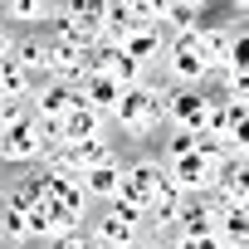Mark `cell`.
<instances>
[{"label": "cell", "mask_w": 249, "mask_h": 249, "mask_svg": "<svg viewBox=\"0 0 249 249\" xmlns=\"http://www.w3.org/2000/svg\"><path fill=\"white\" fill-rule=\"evenodd\" d=\"M210 88H166L161 83V132H200Z\"/></svg>", "instance_id": "obj_7"}, {"label": "cell", "mask_w": 249, "mask_h": 249, "mask_svg": "<svg viewBox=\"0 0 249 249\" xmlns=\"http://www.w3.org/2000/svg\"><path fill=\"white\" fill-rule=\"evenodd\" d=\"M44 127V137H49V147H73V142H88V137H107L112 127H107V117L103 112H93V107H69L59 122H39Z\"/></svg>", "instance_id": "obj_9"}, {"label": "cell", "mask_w": 249, "mask_h": 249, "mask_svg": "<svg viewBox=\"0 0 249 249\" xmlns=\"http://www.w3.org/2000/svg\"><path fill=\"white\" fill-rule=\"evenodd\" d=\"M88 69H93V49H83V44H73V39H59V35H49V73H44V78L78 83Z\"/></svg>", "instance_id": "obj_13"}, {"label": "cell", "mask_w": 249, "mask_h": 249, "mask_svg": "<svg viewBox=\"0 0 249 249\" xmlns=\"http://www.w3.org/2000/svg\"><path fill=\"white\" fill-rule=\"evenodd\" d=\"M132 25H161V0H127Z\"/></svg>", "instance_id": "obj_26"}, {"label": "cell", "mask_w": 249, "mask_h": 249, "mask_svg": "<svg viewBox=\"0 0 249 249\" xmlns=\"http://www.w3.org/2000/svg\"><path fill=\"white\" fill-rule=\"evenodd\" d=\"M15 35H20V30H10L5 20H0V64H10V54H15Z\"/></svg>", "instance_id": "obj_30"}, {"label": "cell", "mask_w": 249, "mask_h": 249, "mask_svg": "<svg viewBox=\"0 0 249 249\" xmlns=\"http://www.w3.org/2000/svg\"><path fill=\"white\" fill-rule=\"evenodd\" d=\"M54 15H59V0H5L10 30H49Z\"/></svg>", "instance_id": "obj_18"}, {"label": "cell", "mask_w": 249, "mask_h": 249, "mask_svg": "<svg viewBox=\"0 0 249 249\" xmlns=\"http://www.w3.org/2000/svg\"><path fill=\"white\" fill-rule=\"evenodd\" d=\"M161 186H166V161H161L152 147L122 152V186H117V200H132L137 210H147Z\"/></svg>", "instance_id": "obj_2"}, {"label": "cell", "mask_w": 249, "mask_h": 249, "mask_svg": "<svg viewBox=\"0 0 249 249\" xmlns=\"http://www.w3.org/2000/svg\"><path fill=\"white\" fill-rule=\"evenodd\" d=\"M210 200L215 205H249V161H225L215 186H210Z\"/></svg>", "instance_id": "obj_15"}, {"label": "cell", "mask_w": 249, "mask_h": 249, "mask_svg": "<svg viewBox=\"0 0 249 249\" xmlns=\"http://www.w3.org/2000/svg\"><path fill=\"white\" fill-rule=\"evenodd\" d=\"M54 147H49V137H44V127H39L35 117L20 122V127H10V132H0V166H10V171H30Z\"/></svg>", "instance_id": "obj_8"}, {"label": "cell", "mask_w": 249, "mask_h": 249, "mask_svg": "<svg viewBox=\"0 0 249 249\" xmlns=\"http://www.w3.org/2000/svg\"><path fill=\"white\" fill-rule=\"evenodd\" d=\"M107 127H112V137L122 142V152L152 147L157 132H161V83L147 78V83H137V88H122V93H117V107L107 112Z\"/></svg>", "instance_id": "obj_1"}, {"label": "cell", "mask_w": 249, "mask_h": 249, "mask_svg": "<svg viewBox=\"0 0 249 249\" xmlns=\"http://www.w3.org/2000/svg\"><path fill=\"white\" fill-rule=\"evenodd\" d=\"M166 44H171V39H166V30H161V25H132L127 35H122V39L112 44V49H122V54H127V59H132L137 69H147V73L157 78Z\"/></svg>", "instance_id": "obj_11"}, {"label": "cell", "mask_w": 249, "mask_h": 249, "mask_svg": "<svg viewBox=\"0 0 249 249\" xmlns=\"http://www.w3.org/2000/svg\"><path fill=\"white\" fill-rule=\"evenodd\" d=\"M0 196H5V176H0Z\"/></svg>", "instance_id": "obj_32"}, {"label": "cell", "mask_w": 249, "mask_h": 249, "mask_svg": "<svg viewBox=\"0 0 249 249\" xmlns=\"http://www.w3.org/2000/svg\"><path fill=\"white\" fill-rule=\"evenodd\" d=\"M166 239H171V249H225L220 234H166Z\"/></svg>", "instance_id": "obj_28"}, {"label": "cell", "mask_w": 249, "mask_h": 249, "mask_svg": "<svg viewBox=\"0 0 249 249\" xmlns=\"http://www.w3.org/2000/svg\"><path fill=\"white\" fill-rule=\"evenodd\" d=\"M93 69H98V73H107L117 88H137V83H147V78H152L147 69H137L122 49H107V44H103V49H93Z\"/></svg>", "instance_id": "obj_17"}, {"label": "cell", "mask_w": 249, "mask_h": 249, "mask_svg": "<svg viewBox=\"0 0 249 249\" xmlns=\"http://www.w3.org/2000/svg\"><path fill=\"white\" fill-rule=\"evenodd\" d=\"M39 249H103L88 230H69V234H59V239H49V244H39Z\"/></svg>", "instance_id": "obj_27"}, {"label": "cell", "mask_w": 249, "mask_h": 249, "mask_svg": "<svg viewBox=\"0 0 249 249\" xmlns=\"http://www.w3.org/2000/svg\"><path fill=\"white\" fill-rule=\"evenodd\" d=\"M200 142H205L200 132H157V142H152V152H157L161 161H176V157H191V152H196Z\"/></svg>", "instance_id": "obj_24"}, {"label": "cell", "mask_w": 249, "mask_h": 249, "mask_svg": "<svg viewBox=\"0 0 249 249\" xmlns=\"http://www.w3.org/2000/svg\"><path fill=\"white\" fill-rule=\"evenodd\" d=\"M205 5L200 0H161V30H166V39H191L200 25H205Z\"/></svg>", "instance_id": "obj_14"}, {"label": "cell", "mask_w": 249, "mask_h": 249, "mask_svg": "<svg viewBox=\"0 0 249 249\" xmlns=\"http://www.w3.org/2000/svg\"><path fill=\"white\" fill-rule=\"evenodd\" d=\"M78 186H83V196H88L93 205L117 200V186H122V157H117V161H103V166H93V171H83Z\"/></svg>", "instance_id": "obj_21"}, {"label": "cell", "mask_w": 249, "mask_h": 249, "mask_svg": "<svg viewBox=\"0 0 249 249\" xmlns=\"http://www.w3.org/2000/svg\"><path fill=\"white\" fill-rule=\"evenodd\" d=\"M73 88H78V103H83V107H93V112H103V117L117 107V93H122V88H117L107 73H98V69H88Z\"/></svg>", "instance_id": "obj_20"}, {"label": "cell", "mask_w": 249, "mask_h": 249, "mask_svg": "<svg viewBox=\"0 0 249 249\" xmlns=\"http://www.w3.org/2000/svg\"><path fill=\"white\" fill-rule=\"evenodd\" d=\"M10 64H20L25 73L44 78V73H49V35H44V30H20V35H15Z\"/></svg>", "instance_id": "obj_16"}, {"label": "cell", "mask_w": 249, "mask_h": 249, "mask_svg": "<svg viewBox=\"0 0 249 249\" xmlns=\"http://www.w3.org/2000/svg\"><path fill=\"white\" fill-rule=\"evenodd\" d=\"M215 215H220V205L210 196H181L176 234H215Z\"/></svg>", "instance_id": "obj_19"}, {"label": "cell", "mask_w": 249, "mask_h": 249, "mask_svg": "<svg viewBox=\"0 0 249 249\" xmlns=\"http://www.w3.org/2000/svg\"><path fill=\"white\" fill-rule=\"evenodd\" d=\"M35 112H30V103H0V132H10V127H20V122H30Z\"/></svg>", "instance_id": "obj_29"}, {"label": "cell", "mask_w": 249, "mask_h": 249, "mask_svg": "<svg viewBox=\"0 0 249 249\" xmlns=\"http://www.w3.org/2000/svg\"><path fill=\"white\" fill-rule=\"evenodd\" d=\"M44 35L73 39L83 49H103V0H59V15Z\"/></svg>", "instance_id": "obj_5"}, {"label": "cell", "mask_w": 249, "mask_h": 249, "mask_svg": "<svg viewBox=\"0 0 249 249\" xmlns=\"http://www.w3.org/2000/svg\"><path fill=\"white\" fill-rule=\"evenodd\" d=\"M210 78H215V69H210V59L200 54L196 35L166 44L161 69H157V83H166V88H210Z\"/></svg>", "instance_id": "obj_3"}, {"label": "cell", "mask_w": 249, "mask_h": 249, "mask_svg": "<svg viewBox=\"0 0 249 249\" xmlns=\"http://www.w3.org/2000/svg\"><path fill=\"white\" fill-rule=\"evenodd\" d=\"M35 73H25L20 64H0V103H30L35 93Z\"/></svg>", "instance_id": "obj_23"}, {"label": "cell", "mask_w": 249, "mask_h": 249, "mask_svg": "<svg viewBox=\"0 0 249 249\" xmlns=\"http://www.w3.org/2000/svg\"><path fill=\"white\" fill-rule=\"evenodd\" d=\"M225 161H230V157H225L220 147L200 142L191 157L166 161V181H171V191H176V196H210V186H215V176H220V166H225Z\"/></svg>", "instance_id": "obj_4"}, {"label": "cell", "mask_w": 249, "mask_h": 249, "mask_svg": "<svg viewBox=\"0 0 249 249\" xmlns=\"http://www.w3.org/2000/svg\"><path fill=\"white\" fill-rule=\"evenodd\" d=\"M69 107H78V88L64 83V78H39L35 93H30V112L35 122H59Z\"/></svg>", "instance_id": "obj_12"}, {"label": "cell", "mask_w": 249, "mask_h": 249, "mask_svg": "<svg viewBox=\"0 0 249 249\" xmlns=\"http://www.w3.org/2000/svg\"><path fill=\"white\" fill-rule=\"evenodd\" d=\"M215 234L225 239V249H249V205H220Z\"/></svg>", "instance_id": "obj_22"}, {"label": "cell", "mask_w": 249, "mask_h": 249, "mask_svg": "<svg viewBox=\"0 0 249 249\" xmlns=\"http://www.w3.org/2000/svg\"><path fill=\"white\" fill-rule=\"evenodd\" d=\"M122 157V142L107 132V137H88V142H73V147H54L49 157H44V166H54V171H64V176H83V171H93V166H103V161H117Z\"/></svg>", "instance_id": "obj_6"}, {"label": "cell", "mask_w": 249, "mask_h": 249, "mask_svg": "<svg viewBox=\"0 0 249 249\" xmlns=\"http://www.w3.org/2000/svg\"><path fill=\"white\" fill-rule=\"evenodd\" d=\"M137 249H171V239H161V234H147Z\"/></svg>", "instance_id": "obj_31"}, {"label": "cell", "mask_w": 249, "mask_h": 249, "mask_svg": "<svg viewBox=\"0 0 249 249\" xmlns=\"http://www.w3.org/2000/svg\"><path fill=\"white\" fill-rule=\"evenodd\" d=\"M127 30H132V20H127V0H103V44L112 49Z\"/></svg>", "instance_id": "obj_25"}, {"label": "cell", "mask_w": 249, "mask_h": 249, "mask_svg": "<svg viewBox=\"0 0 249 249\" xmlns=\"http://www.w3.org/2000/svg\"><path fill=\"white\" fill-rule=\"evenodd\" d=\"M103 249H137L142 239H147V230L142 225H132V220H122L112 205H93V215H88V225H83Z\"/></svg>", "instance_id": "obj_10"}]
</instances>
